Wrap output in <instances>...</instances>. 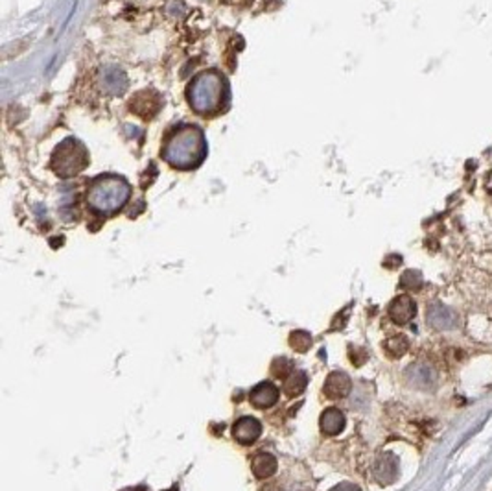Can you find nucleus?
<instances>
[{"label":"nucleus","mask_w":492,"mask_h":491,"mask_svg":"<svg viewBox=\"0 0 492 491\" xmlns=\"http://www.w3.org/2000/svg\"><path fill=\"white\" fill-rule=\"evenodd\" d=\"M207 143L201 130L194 126H183L175 130L164 144V159L175 169H194L205 157Z\"/></svg>","instance_id":"obj_1"},{"label":"nucleus","mask_w":492,"mask_h":491,"mask_svg":"<svg viewBox=\"0 0 492 491\" xmlns=\"http://www.w3.org/2000/svg\"><path fill=\"white\" fill-rule=\"evenodd\" d=\"M132 194V187L118 176H100L87 190V203L95 212L113 215L126 205Z\"/></svg>","instance_id":"obj_2"},{"label":"nucleus","mask_w":492,"mask_h":491,"mask_svg":"<svg viewBox=\"0 0 492 491\" xmlns=\"http://www.w3.org/2000/svg\"><path fill=\"white\" fill-rule=\"evenodd\" d=\"M187 95L194 111L209 115V113L218 111L223 104L225 81L216 70H205L190 81Z\"/></svg>","instance_id":"obj_3"},{"label":"nucleus","mask_w":492,"mask_h":491,"mask_svg":"<svg viewBox=\"0 0 492 491\" xmlns=\"http://www.w3.org/2000/svg\"><path fill=\"white\" fill-rule=\"evenodd\" d=\"M87 163H89V153L84 144H79L74 139H67L65 143L59 144V148H56L52 155L54 172L61 178H72L81 172Z\"/></svg>","instance_id":"obj_4"},{"label":"nucleus","mask_w":492,"mask_h":491,"mask_svg":"<svg viewBox=\"0 0 492 491\" xmlns=\"http://www.w3.org/2000/svg\"><path fill=\"white\" fill-rule=\"evenodd\" d=\"M260 434H262V423L258 421L257 417L244 416L232 427V436L241 445L255 444L260 438Z\"/></svg>","instance_id":"obj_5"},{"label":"nucleus","mask_w":492,"mask_h":491,"mask_svg":"<svg viewBox=\"0 0 492 491\" xmlns=\"http://www.w3.org/2000/svg\"><path fill=\"white\" fill-rule=\"evenodd\" d=\"M323 390H325V396L328 397V399H334V401L345 399L352 390L351 377L347 375L345 371H332V373L326 377Z\"/></svg>","instance_id":"obj_6"},{"label":"nucleus","mask_w":492,"mask_h":491,"mask_svg":"<svg viewBox=\"0 0 492 491\" xmlns=\"http://www.w3.org/2000/svg\"><path fill=\"white\" fill-rule=\"evenodd\" d=\"M417 314V305L409 296H398L395 297L391 305H389V318L393 320L397 325H406L415 318Z\"/></svg>","instance_id":"obj_7"},{"label":"nucleus","mask_w":492,"mask_h":491,"mask_svg":"<svg viewBox=\"0 0 492 491\" xmlns=\"http://www.w3.org/2000/svg\"><path fill=\"white\" fill-rule=\"evenodd\" d=\"M278 396H280V391H278L277 386L266 380V382H260V384L253 388L251 393H249V403L255 408L264 410V408L273 407L278 401Z\"/></svg>","instance_id":"obj_8"},{"label":"nucleus","mask_w":492,"mask_h":491,"mask_svg":"<svg viewBox=\"0 0 492 491\" xmlns=\"http://www.w3.org/2000/svg\"><path fill=\"white\" fill-rule=\"evenodd\" d=\"M372 473H374V478H376L382 486L393 484L398 476V460L395 458L391 453L382 454V456L376 460Z\"/></svg>","instance_id":"obj_9"},{"label":"nucleus","mask_w":492,"mask_h":491,"mask_svg":"<svg viewBox=\"0 0 492 491\" xmlns=\"http://www.w3.org/2000/svg\"><path fill=\"white\" fill-rule=\"evenodd\" d=\"M426 320H428L429 327L437 329V331L452 329L457 323L456 314H454L450 309H446L445 305H441V303H434V305L429 306Z\"/></svg>","instance_id":"obj_10"},{"label":"nucleus","mask_w":492,"mask_h":491,"mask_svg":"<svg viewBox=\"0 0 492 491\" xmlns=\"http://www.w3.org/2000/svg\"><path fill=\"white\" fill-rule=\"evenodd\" d=\"M345 414L338 410V408L330 407L326 408L325 412L321 414L319 427L321 430L328 434V436H335V434H340L341 430L345 428Z\"/></svg>","instance_id":"obj_11"},{"label":"nucleus","mask_w":492,"mask_h":491,"mask_svg":"<svg viewBox=\"0 0 492 491\" xmlns=\"http://www.w3.org/2000/svg\"><path fill=\"white\" fill-rule=\"evenodd\" d=\"M277 458L269 453H260L253 458L251 469L257 478H269L277 473Z\"/></svg>","instance_id":"obj_12"},{"label":"nucleus","mask_w":492,"mask_h":491,"mask_svg":"<svg viewBox=\"0 0 492 491\" xmlns=\"http://www.w3.org/2000/svg\"><path fill=\"white\" fill-rule=\"evenodd\" d=\"M306 386H308V375L304 371H294L288 379L284 380V393L289 399H295L306 390Z\"/></svg>","instance_id":"obj_13"},{"label":"nucleus","mask_w":492,"mask_h":491,"mask_svg":"<svg viewBox=\"0 0 492 491\" xmlns=\"http://www.w3.org/2000/svg\"><path fill=\"white\" fill-rule=\"evenodd\" d=\"M408 349L409 340L404 334H395V336L383 342V351H386L389 359H400V357L408 353Z\"/></svg>","instance_id":"obj_14"},{"label":"nucleus","mask_w":492,"mask_h":491,"mask_svg":"<svg viewBox=\"0 0 492 491\" xmlns=\"http://www.w3.org/2000/svg\"><path fill=\"white\" fill-rule=\"evenodd\" d=\"M409 379H411V382H413L415 386H419V388H429V386H434L435 382V375L434 371L429 370L428 366L424 364H417L413 366L411 370H409Z\"/></svg>","instance_id":"obj_15"},{"label":"nucleus","mask_w":492,"mask_h":491,"mask_svg":"<svg viewBox=\"0 0 492 491\" xmlns=\"http://www.w3.org/2000/svg\"><path fill=\"white\" fill-rule=\"evenodd\" d=\"M269 371H271L273 377L286 380L295 371V366H294V362H292L289 359H286V357H278V359L273 360V364H271V368H269Z\"/></svg>","instance_id":"obj_16"},{"label":"nucleus","mask_w":492,"mask_h":491,"mask_svg":"<svg viewBox=\"0 0 492 491\" xmlns=\"http://www.w3.org/2000/svg\"><path fill=\"white\" fill-rule=\"evenodd\" d=\"M289 348L297 353H306L312 348V334L308 331H294L289 334Z\"/></svg>","instance_id":"obj_17"},{"label":"nucleus","mask_w":492,"mask_h":491,"mask_svg":"<svg viewBox=\"0 0 492 491\" xmlns=\"http://www.w3.org/2000/svg\"><path fill=\"white\" fill-rule=\"evenodd\" d=\"M104 85L113 93H122L124 85H126V76L122 75L120 70H113V72H104Z\"/></svg>","instance_id":"obj_18"},{"label":"nucleus","mask_w":492,"mask_h":491,"mask_svg":"<svg viewBox=\"0 0 492 491\" xmlns=\"http://www.w3.org/2000/svg\"><path fill=\"white\" fill-rule=\"evenodd\" d=\"M400 286L406 290H419L422 286V274L417 270H408L400 279Z\"/></svg>","instance_id":"obj_19"},{"label":"nucleus","mask_w":492,"mask_h":491,"mask_svg":"<svg viewBox=\"0 0 492 491\" xmlns=\"http://www.w3.org/2000/svg\"><path fill=\"white\" fill-rule=\"evenodd\" d=\"M330 491H360V488L354 486V484H351V482H343V484L335 486L334 490H330Z\"/></svg>","instance_id":"obj_20"},{"label":"nucleus","mask_w":492,"mask_h":491,"mask_svg":"<svg viewBox=\"0 0 492 491\" xmlns=\"http://www.w3.org/2000/svg\"><path fill=\"white\" fill-rule=\"evenodd\" d=\"M127 491H142V490H127Z\"/></svg>","instance_id":"obj_21"}]
</instances>
